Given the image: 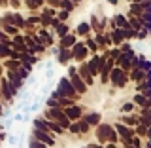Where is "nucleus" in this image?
I'll return each instance as SVG.
<instances>
[{"instance_id":"nucleus-1","label":"nucleus","mask_w":151,"mask_h":148,"mask_svg":"<svg viewBox=\"0 0 151 148\" xmlns=\"http://www.w3.org/2000/svg\"><path fill=\"white\" fill-rule=\"evenodd\" d=\"M57 93H60L63 97H68V99H79V95L74 91V87H72V84H70V78L68 76H63V78H59V82H57V89H55Z\"/></svg>"},{"instance_id":"nucleus-2","label":"nucleus","mask_w":151,"mask_h":148,"mask_svg":"<svg viewBox=\"0 0 151 148\" xmlns=\"http://www.w3.org/2000/svg\"><path fill=\"white\" fill-rule=\"evenodd\" d=\"M30 135H32V139L44 142L45 146H53L55 144V135L51 131H44V129H36V127H32V129H30Z\"/></svg>"},{"instance_id":"nucleus-3","label":"nucleus","mask_w":151,"mask_h":148,"mask_svg":"<svg viewBox=\"0 0 151 148\" xmlns=\"http://www.w3.org/2000/svg\"><path fill=\"white\" fill-rule=\"evenodd\" d=\"M70 51H72V59L74 61H78V63H83V61H87L89 59V51H87V47H85L83 42H76V44L70 47Z\"/></svg>"},{"instance_id":"nucleus-4","label":"nucleus","mask_w":151,"mask_h":148,"mask_svg":"<svg viewBox=\"0 0 151 148\" xmlns=\"http://www.w3.org/2000/svg\"><path fill=\"white\" fill-rule=\"evenodd\" d=\"M0 97L6 99L8 103H12L13 99L17 97V93L12 89V85H9V82H8L6 78H4V76H0Z\"/></svg>"},{"instance_id":"nucleus-5","label":"nucleus","mask_w":151,"mask_h":148,"mask_svg":"<svg viewBox=\"0 0 151 148\" xmlns=\"http://www.w3.org/2000/svg\"><path fill=\"white\" fill-rule=\"evenodd\" d=\"M113 129H115V133L119 135V141H130L132 137H134V129L123 125V123H119V122L113 123Z\"/></svg>"},{"instance_id":"nucleus-6","label":"nucleus","mask_w":151,"mask_h":148,"mask_svg":"<svg viewBox=\"0 0 151 148\" xmlns=\"http://www.w3.org/2000/svg\"><path fill=\"white\" fill-rule=\"evenodd\" d=\"M68 78H70V84H72L74 91L78 93L79 97H81V95H85V93L89 91V87H87V85L83 84V80H81V78L78 76V72H76V74H72V76H68Z\"/></svg>"},{"instance_id":"nucleus-7","label":"nucleus","mask_w":151,"mask_h":148,"mask_svg":"<svg viewBox=\"0 0 151 148\" xmlns=\"http://www.w3.org/2000/svg\"><path fill=\"white\" fill-rule=\"evenodd\" d=\"M64 114H66V118H68L70 122H76V120H79V118L83 116V110H81V106H79L78 103H74V104H70V106H66L63 108Z\"/></svg>"},{"instance_id":"nucleus-8","label":"nucleus","mask_w":151,"mask_h":148,"mask_svg":"<svg viewBox=\"0 0 151 148\" xmlns=\"http://www.w3.org/2000/svg\"><path fill=\"white\" fill-rule=\"evenodd\" d=\"M110 131H111V123H104L100 122L96 125V139L100 144H104V142H108V135H110Z\"/></svg>"},{"instance_id":"nucleus-9","label":"nucleus","mask_w":151,"mask_h":148,"mask_svg":"<svg viewBox=\"0 0 151 148\" xmlns=\"http://www.w3.org/2000/svg\"><path fill=\"white\" fill-rule=\"evenodd\" d=\"M78 76L83 80V84L87 85V87H91V85L94 84V78L91 76V72H89V69H87V63H85V61H83V63L78 66Z\"/></svg>"},{"instance_id":"nucleus-10","label":"nucleus","mask_w":151,"mask_h":148,"mask_svg":"<svg viewBox=\"0 0 151 148\" xmlns=\"http://www.w3.org/2000/svg\"><path fill=\"white\" fill-rule=\"evenodd\" d=\"M57 63L60 66H68L70 61H72V51L70 50H64V47H59V51H57Z\"/></svg>"},{"instance_id":"nucleus-11","label":"nucleus","mask_w":151,"mask_h":148,"mask_svg":"<svg viewBox=\"0 0 151 148\" xmlns=\"http://www.w3.org/2000/svg\"><path fill=\"white\" fill-rule=\"evenodd\" d=\"M85 63H87V69H89V72H91L93 78H94V76H98V70H100V55L93 53V57H91V59H87Z\"/></svg>"},{"instance_id":"nucleus-12","label":"nucleus","mask_w":151,"mask_h":148,"mask_svg":"<svg viewBox=\"0 0 151 148\" xmlns=\"http://www.w3.org/2000/svg\"><path fill=\"white\" fill-rule=\"evenodd\" d=\"M76 42H78V36L74 34V32H68V34H64L63 38H59V47H64V50H70Z\"/></svg>"},{"instance_id":"nucleus-13","label":"nucleus","mask_w":151,"mask_h":148,"mask_svg":"<svg viewBox=\"0 0 151 148\" xmlns=\"http://www.w3.org/2000/svg\"><path fill=\"white\" fill-rule=\"evenodd\" d=\"M81 120L87 122L89 127H96L98 123H100V120H102V114L96 112V110H94V112H87L85 116H81Z\"/></svg>"},{"instance_id":"nucleus-14","label":"nucleus","mask_w":151,"mask_h":148,"mask_svg":"<svg viewBox=\"0 0 151 148\" xmlns=\"http://www.w3.org/2000/svg\"><path fill=\"white\" fill-rule=\"evenodd\" d=\"M132 103H134L136 108H145V106L151 108V99L144 97L142 93H134V97H132Z\"/></svg>"},{"instance_id":"nucleus-15","label":"nucleus","mask_w":151,"mask_h":148,"mask_svg":"<svg viewBox=\"0 0 151 148\" xmlns=\"http://www.w3.org/2000/svg\"><path fill=\"white\" fill-rule=\"evenodd\" d=\"M119 123H123V125H127V127H134L136 123H138V114H136V112L123 114V116L119 118Z\"/></svg>"},{"instance_id":"nucleus-16","label":"nucleus","mask_w":151,"mask_h":148,"mask_svg":"<svg viewBox=\"0 0 151 148\" xmlns=\"http://www.w3.org/2000/svg\"><path fill=\"white\" fill-rule=\"evenodd\" d=\"M147 74H151V72H144V70H140V69H130L129 70V80H132V82H142Z\"/></svg>"},{"instance_id":"nucleus-17","label":"nucleus","mask_w":151,"mask_h":148,"mask_svg":"<svg viewBox=\"0 0 151 148\" xmlns=\"http://www.w3.org/2000/svg\"><path fill=\"white\" fill-rule=\"evenodd\" d=\"M108 34H110L111 46L119 47V44L123 42V34H121V28H113V31H108Z\"/></svg>"},{"instance_id":"nucleus-18","label":"nucleus","mask_w":151,"mask_h":148,"mask_svg":"<svg viewBox=\"0 0 151 148\" xmlns=\"http://www.w3.org/2000/svg\"><path fill=\"white\" fill-rule=\"evenodd\" d=\"M74 34L76 36H87V34H91V25H89V21H81L78 25V28L74 31Z\"/></svg>"},{"instance_id":"nucleus-19","label":"nucleus","mask_w":151,"mask_h":148,"mask_svg":"<svg viewBox=\"0 0 151 148\" xmlns=\"http://www.w3.org/2000/svg\"><path fill=\"white\" fill-rule=\"evenodd\" d=\"M113 23H115L117 28H127V27H130V25H129V19H127L125 13H115V17H113Z\"/></svg>"},{"instance_id":"nucleus-20","label":"nucleus","mask_w":151,"mask_h":148,"mask_svg":"<svg viewBox=\"0 0 151 148\" xmlns=\"http://www.w3.org/2000/svg\"><path fill=\"white\" fill-rule=\"evenodd\" d=\"M121 74H123V70L119 69V66H113V69L110 70V76H108V80L111 82V85H113V87H115V85H117V82H119Z\"/></svg>"},{"instance_id":"nucleus-21","label":"nucleus","mask_w":151,"mask_h":148,"mask_svg":"<svg viewBox=\"0 0 151 148\" xmlns=\"http://www.w3.org/2000/svg\"><path fill=\"white\" fill-rule=\"evenodd\" d=\"M32 127H36V129H44V131H49L47 129V120L44 116H36L34 120H32Z\"/></svg>"},{"instance_id":"nucleus-22","label":"nucleus","mask_w":151,"mask_h":148,"mask_svg":"<svg viewBox=\"0 0 151 148\" xmlns=\"http://www.w3.org/2000/svg\"><path fill=\"white\" fill-rule=\"evenodd\" d=\"M119 112H121V114H132V112H136V106H134V103H132V101H127V103H123L121 106H119Z\"/></svg>"},{"instance_id":"nucleus-23","label":"nucleus","mask_w":151,"mask_h":148,"mask_svg":"<svg viewBox=\"0 0 151 148\" xmlns=\"http://www.w3.org/2000/svg\"><path fill=\"white\" fill-rule=\"evenodd\" d=\"M47 129H49L51 133H53L55 137H57V135H63V133H64V129L59 125V123H55V122H49V120H47Z\"/></svg>"},{"instance_id":"nucleus-24","label":"nucleus","mask_w":151,"mask_h":148,"mask_svg":"<svg viewBox=\"0 0 151 148\" xmlns=\"http://www.w3.org/2000/svg\"><path fill=\"white\" fill-rule=\"evenodd\" d=\"M83 44H85V47H87V51H89V53H96L98 46H96V42H94V40H93V38L89 36V34H87V40H85Z\"/></svg>"},{"instance_id":"nucleus-25","label":"nucleus","mask_w":151,"mask_h":148,"mask_svg":"<svg viewBox=\"0 0 151 148\" xmlns=\"http://www.w3.org/2000/svg\"><path fill=\"white\" fill-rule=\"evenodd\" d=\"M53 32H55V34L59 36V38H63L64 34H68V32H70V27L66 25V23H59V27H57Z\"/></svg>"},{"instance_id":"nucleus-26","label":"nucleus","mask_w":151,"mask_h":148,"mask_svg":"<svg viewBox=\"0 0 151 148\" xmlns=\"http://www.w3.org/2000/svg\"><path fill=\"white\" fill-rule=\"evenodd\" d=\"M9 53H12V47H9L8 44H2V42H0V61L9 59Z\"/></svg>"},{"instance_id":"nucleus-27","label":"nucleus","mask_w":151,"mask_h":148,"mask_svg":"<svg viewBox=\"0 0 151 148\" xmlns=\"http://www.w3.org/2000/svg\"><path fill=\"white\" fill-rule=\"evenodd\" d=\"M12 25H15L17 28H25V19H23L21 13H13V21Z\"/></svg>"},{"instance_id":"nucleus-28","label":"nucleus","mask_w":151,"mask_h":148,"mask_svg":"<svg viewBox=\"0 0 151 148\" xmlns=\"http://www.w3.org/2000/svg\"><path fill=\"white\" fill-rule=\"evenodd\" d=\"M76 122H78V127H79V135H85V133L91 131V127H89V123L85 122V120L79 118V120H76Z\"/></svg>"},{"instance_id":"nucleus-29","label":"nucleus","mask_w":151,"mask_h":148,"mask_svg":"<svg viewBox=\"0 0 151 148\" xmlns=\"http://www.w3.org/2000/svg\"><path fill=\"white\" fill-rule=\"evenodd\" d=\"M59 8H60V9H66V12L72 13L76 6L72 4V0H60V2H59Z\"/></svg>"},{"instance_id":"nucleus-30","label":"nucleus","mask_w":151,"mask_h":148,"mask_svg":"<svg viewBox=\"0 0 151 148\" xmlns=\"http://www.w3.org/2000/svg\"><path fill=\"white\" fill-rule=\"evenodd\" d=\"M127 82H129V72H125V70H123V74H121L119 82H117V85H115V89H125Z\"/></svg>"},{"instance_id":"nucleus-31","label":"nucleus","mask_w":151,"mask_h":148,"mask_svg":"<svg viewBox=\"0 0 151 148\" xmlns=\"http://www.w3.org/2000/svg\"><path fill=\"white\" fill-rule=\"evenodd\" d=\"M4 34H12V36H15V34H19V28L15 27V25H4Z\"/></svg>"},{"instance_id":"nucleus-32","label":"nucleus","mask_w":151,"mask_h":148,"mask_svg":"<svg viewBox=\"0 0 151 148\" xmlns=\"http://www.w3.org/2000/svg\"><path fill=\"white\" fill-rule=\"evenodd\" d=\"M57 19H59L60 23H66V19L70 17V12H66V9H59V12H57V15H55Z\"/></svg>"},{"instance_id":"nucleus-33","label":"nucleus","mask_w":151,"mask_h":148,"mask_svg":"<svg viewBox=\"0 0 151 148\" xmlns=\"http://www.w3.org/2000/svg\"><path fill=\"white\" fill-rule=\"evenodd\" d=\"M119 53H121V50H119V47H115V46H113V47H108V55H110V59L115 61L117 57H119Z\"/></svg>"},{"instance_id":"nucleus-34","label":"nucleus","mask_w":151,"mask_h":148,"mask_svg":"<svg viewBox=\"0 0 151 148\" xmlns=\"http://www.w3.org/2000/svg\"><path fill=\"white\" fill-rule=\"evenodd\" d=\"M89 25L94 32H98V19H96V13H91V19H89Z\"/></svg>"},{"instance_id":"nucleus-35","label":"nucleus","mask_w":151,"mask_h":148,"mask_svg":"<svg viewBox=\"0 0 151 148\" xmlns=\"http://www.w3.org/2000/svg\"><path fill=\"white\" fill-rule=\"evenodd\" d=\"M28 148H47L44 142H40V141H36V139H32L30 137V141H28Z\"/></svg>"},{"instance_id":"nucleus-36","label":"nucleus","mask_w":151,"mask_h":148,"mask_svg":"<svg viewBox=\"0 0 151 148\" xmlns=\"http://www.w3.org/2000/svg\"><path fill=\"white\" fill-rule=\"evenodd\" d=\"M66 131L74 133V135H79V127H78V122H70V125H68V129H66Z\"/></svg>"},{"instance_id":"nucleus-37","label":"nucleus","mask_w":151,"mask_h":148,"mask_svg":"<svg viewBox=\"0 0 151 148\" xmlns=\"http://www.w3.org/2000/svg\"><path fill=\"white\" fill-rule=\"evenodd\" d=\"M149 34V31H145V28H140V31H136V36L134 38H138V40H144V38H147Z\"/></svg>"},{"instance_id":"nucleus-38","label":"nucleus","mask_w":151,"mask_h":148,"mask_svg":"<svg viewBox=\"0 0 151 148\" xmlns=\"http://www.w3.org/2000/svg\"><path fill=\"white\" fill-rule=\"evenodd\" d=\"M15 72H17V76H19V78H21V80H27L28 76H30V72H28V70H25V69H23V66H21V69H19V70H15Z\"/></svg>"},{"instance_id":"nucleus-39","label":"nucleus","mask_w":151,"mask_h":148,"mask_svg":"<svg viewBox=\"0 0 151 148\" xmlns=\"http://www.w3.org/2000/svg\"><path fill=\"white\" fill-rule=\"evenodd\" d=\"M45 2H47V6H49V8H59V2H60V0H45Z\"/></svg>"},{"instance_id":"nucleus-40","label":"nucleus","mask_w":151,"mask_h":148,"mask_svg":"<svg viewBox=\"0 0 151 148\" xmlns=\"http://www.w3.org/2000/svg\"><path fill=\"white\" fill-rule=\"evenodd\" d=\"M76 72H78V66H76V65H68V76H72Z\"/></svg>"},{"instance_id":"nucleus-41","label":"nucleus","mask_w":151,"mask_h":148,"mask_svg":"<svg viewBox=\"0 0 151 148\" xmlns=\"http://www.w3.org/2000/svg\"><path fill=\"white\" fill-rule=\"evenodd\" d=\"M34 2V8L38 9V8H42V6H45V0H32Z\"/></svg>"},{"instance_id":"nucleus-42","label":"nucleus","mask_w":151,"mask_h":148,"mask_svg":"<svg viewBox=\"0 0 151 148\" xmlns=\"http://www.w3.org/2000/svg\"><path fill=\"white\" fill-rule=\"evenodd\" d=\"M53 76H55V70H53V69H47V70H45V78H47V80H51Z\"/></svg>"},{"instance_id":"nucleus-43","label":"nucleus","mask_w":151,"mask_h":148,"mask_svg":"<svg viewBox=\"0 0 151 148\" xmlns=\"http://www.w3.org/2000/svg\"><path fill=\"white\" fill-rule=\"evenodd\" d=\"M8 141H9V144H12V146H15V144H19V139H17V137H8Z\"/></svg>"},{"instance_id":"nucleus-44","label":"nucleus","mask_w":151,"mask_h":148,"mask_svg":"<svg viewBox=\"0 0 151 148\" xmlns=\"http://www.w3.org/2000/svg\"><path fill=\"white\" fill-rule=\"evenodd\" d=\"M25 82H27L28 85H36V78H32V76H28V78L25 80Z\"/></svg>"},{"instance_id":"nucleus-45","label":"nucleus","mask_w":151,"mask_h":148,"mask_svg":"<svg viewBox=\"0 0 151 148\" xmlns=\"http://www.w3.org/2000/svg\"><path fill=\"white\" fill-rule=\"evenodd\" d=\"M140 114H142V116H149V106H145V108H140Z\"/></svg>"},{"instance_id":"nucleus-46","label":"nucleus","mask_w":151,"mask_h":148,"mask_svg":"<svg viewBox=\"0 0 151 148\" xmlns=\"http://www.w3.org/2000/svg\"><path fill=\"white\" fill-rule=\"evenodd\" d=\"M12 120H13V122H23V114H15Z\"/></svg>"},{"instance_id":"nucleus-47","label":"nucleus","mask_w":151,"mask_h":148,"mask_svg":"<svg viewBox=\"0 0 151 148\" xmlns=\"http://www.w3.org/2000/svg\"><path fill=\"white\" fill-rule=\"evenodd\" d=\"M102 148H117V144H113V142H104Z\"/></svg>"},{"instance_id":"nucleus-48","label":"nucleus","mask_w":151,"mask_h":148,"mask_svg":"<svg viewBox=\"0 0 151 148\" xmlns=\"http://www.w3.org/2000/svg\"><path fill=\"white\" fill-rule=\"evenodd\" d=\"M8 139V133H4V131H0V142L2 141H6Z\"/></svg>"},{"instance_id":"nucleus-49","label":"nucleus","mask_w":151,"mask_h":148,"mask_svg":"<svg viewBox=\"0 0 151 148\" xmlns=\"http://www.w3.org/2000/svg\"><path fill=\"white\" fill-rule=\"evenodd\" d=\"M108 4H111V6H117V4H119V0H108Z\"/></svg>"},{"instance_id":"nucleus-50","label":"nucleus","mask_w":151,"mask_h":148,"mask_svg":"<svg viewBox=\"0 0 151 148\" xmlns=\"http://www.w3.org/2000/svg\"><path fill=\"white\" fill-rule=\"evenodd\" d=\"M113 28H117V27H115V23H113V19H111L110 21V31H113Z\"/></svg>"},{"instance_id":"nucleus-51","label":"nucleus","mask_w":151,"mask_h":148,"mask_svg":"<svg viewBox=\"0 0 151 148\" xmlns=\"http://www.w3.org/2000/svg\"><path fill=\"white\" fill-rule=\"evenodd\" d=\"M83 2V0H72V4H74V6H76V4H81Z\"/></svg>"},{"instance_id":"nucleus-52","label":"nucleus","mask_w":151,"mask_h":148,"mask_svg":"<svg viewBox=\"0 0 151 148\" xmlns=\"http://www.w3.org/2000/svg\"><path fill=\"white\" fill-rule=\"evenodd\" d=\"M0 4H2V6H8V0H0Z\"/></svg>"},{"instance_id":"nucleus-53","label":"nucleus","mask_w":151,"mask_h":148,"mask_svg":"<svg viewBox=\"0 0 151 148\" xmlns=\"http://www.w3.org/2000/svg\"><path fill=\"white\" fill-rule=\"evenodd\" d=\"M2 69H4V66H2V63H0V76H2Z\"/></svg>"},{"instance_id":"nucleus-54","label":"nucleus","mask_w":151,"mask_h":148,"mask_svg":"<svg viewBox=\"0 0 151 148\" xmlns=\"http://www.w3.org/2000/svg\"><path fill=\"white\" fill-rule=\"evenodd\" d=\"M0 116H2V104H0Z\"/></svg>"},{"instance_id":"nucleus-55","label":"nucleus","mask_w":151,"mask_h":148,"mask_svg":"<svg viewBox=\"0 0 151 148\" xmlns=\"http://www.w3.org/2000/svg\"><path fill=\"white\" fill-rule=\"evenodd\" d=\"M127 2H132V0H127Z\"/></svg>"},{"instance_id":"nucleus-56","label":"nucleus","mask_w":151,"mask_h":148,"mask_svg":"<svg viewBox=\"0 0 151 148\" xmlns=\"http://www.w3.org/2000/svg\"><path fill=\"white\" fill-rule=\"evenodd\" d=\"M83 148H89V146H83Z\"/></svg>"},{"instance_id":"nucleus-57","label":"nucleus","mask_w":151,"mask_h":148,"mask_svg":"<svg viewBox=\"0 0 151 148\" xmlns=\"http://www.w3.org/2000/svg\"><path fill=\"white\" fill-rule=\"evenodd\" d=\"M47 148H49V146H47Z\"/></svg>"},{"instance_id":"nucleus-58","label":"nucleus","mask_w":151,"mask_h":148,"mask_svg":"<svg viewBox=\"0 0 151 148\" xmlns=\"http://www.w3.org/2000/svg\"><path fill=\"white\" fill-rule=\"evenodd\" d=\"M0 118H2V116H0Z\"/></svg>"}]
</instances>
